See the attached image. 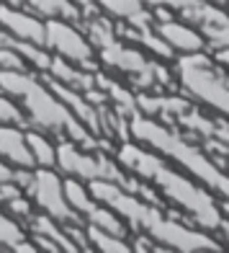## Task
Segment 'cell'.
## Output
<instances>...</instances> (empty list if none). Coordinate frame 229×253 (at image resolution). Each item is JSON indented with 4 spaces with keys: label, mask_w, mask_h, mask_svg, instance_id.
Returning <instances> with one entry per match:
<instances>
[{
    "label": "cell",
    "mask_w": 229,
    "mask_h": 253,
    "mask_svg": "<svg viewBox=\"0 0 229 253\" xmlns=\"http://www.w3.org/2000/svg\"><path fill=\"white\" fill-rule=\"evenodd\" d=\"M44 47L52 54L65 57L72 65H88L90 62V44L80 37V31L65 18H47V39H44Z\"/></svg>",
    "instance_id": "cell-4"
},
{
    "label": "cell",
    "mask_w": 229,
    "mask_h": 253,
    "mask_svg": "<svg viewBox=\"0 0 229 253\" xmlns=\"http://www.w3.org/2000/svg\"><path fill=\"white\" fill-rule=\"evenodd\" d=\"M13 178L24 186V191L29 194V199L39 212L49 214L57 222H65V225L83 222L65 199V183H62L65 176L57 168H41V166L13 168Z\"/></svg>",
    "instance_id": "cell-2"
},
{
    "label": "cell",
    "mask_w": 229,
    "mask_h": 253,
    "mask_svg": "<svg viewBox=\"0 0 229 253\" xmlns=\"http://www.w3.org/2000/svg\"><path fill=\"white\" fill-rule=\"evenodd\" d=\"M0 31L10 39L41 44L47 39V21H41L33 10H21L18 5L0 3Z\"/></svg>",
    "instance_id": "cell-5"
},
{
    "label": "cell",
    "mask_w": 229,
    "mask_h": 253,
    "mask_svg": "<svg viewBox=\"0 0 229 253\" xmlns=\"http://www.w3.org/2000/svg\"><path fill=\"white\" fill-rule=\"evenodd\" d=\"M26 230H29V235H41V238L52 240V243L57 246V251H80L75 246L72 235H70V227H67L65 222H57L54 217L44 214L39 210L31 214V220L26 222Z\"/></svg>",
    "instance_id": "cell-7"
},
{
    "label": "cell",
    "mask_w": 229,
    "mask_h": 253,
    "mask_svg": "<svg viewBox=\"0 0 229 253\" xmlns=\"http://www.w3.org/2000/svg\"><path fill=\"white\" fill-rule=\"evenodd\" d=\"M0 160L10 168H33L24 124L0 122Z\"/></svg>",
    "instance_id": "cell-6"
},
{
    "label": "cell",
    "mask_w": 229,
    "mask_h": 253,
    "mask_svg": "<svg viewBox=\"0 0 229 253\" xmlns=\"http://www.w3.org/2000/svg\"><path fill=\"white\" fill-rule=\"evenodd\" d=\"M0 251H39L29 230L0 207Z\"/></svg>",
    "instance_id": "cell-8"
},
{
    "label": "cell",
    "mask_w": 229,
    "mask_h": 253,
    "mask_svg": "<svg viewBox=\"0 0 229 253\" xmlns=\"http://www.w3.org/2000/svg\"><path fill=\"white\" fill-rule=\"evenodd\" d=\"M0 90L10 96L24 111L26 126L49 132L57 140H72L77 145H90V134L83 122L54 96L39 73L33 70H0Z\"/></svg>",
    "instance_id": "cell-1"
},
{
    "label": "cell",
    "mask_w": 229,
    "mask_h": 253,
    "mask_svg": "<svg viewBox=\"0 0 229 253\" xmlns=\"http://www.w3.org/2000/svg\"><path fill=\"white\" fill-rule=\"evenodd\" d=\"M3 3H10V5H24V0H3Z\"/></svg>",
    "instance_id": "cell-11"
},
{
    "label": "cell",
    "mask_w": 229,
    "mask_h": 253,
    "mask_svg": "<svg viewBox=\"0 0 229 253\" xmlns=\"http://www.w3.org/2000/svg\"><path fill=\"white\" fill-rule=\"evenodd\" d=\"M26 142L33 158V166H41V168L57 166V137H52L49 132L33 129V126H26Z\"/></svg>",
    "instance_id": "cell-9"
},
{
    "label": "cell",
    "mask_w": 229,
    "mask_h": 253,
    "mask_svg": "<svg viewBox=\"0 0 229 253\" xmlns=\"http://www.w3.org/2000/svg\"><path fill=\"white\" fill-rule=\"evenodd\" d=\"M57 170L62 176H72L80 181H111L121 178L106 158L90 153L88 147L80 150V145L72 140H57Z\"/></svg>",
    "instance_id": "cell-3"
},
{
    "label": "cell",
    "mask_w": 229,
    "mask_h": 253,
    "mask_svg": "<svg viewBox=\"0 0 229 253\" xmlns=\"http://www.w3.org/2000/svg\"><path fill=\"white\" fill-rule=\"evenodd\" d=\"M0 122H13V124H24L26 126V119H24L21 106L10 96H5L3 90H0Z\"/></svg>",
    "instance_id": "cell-10"
}]
</instances>
